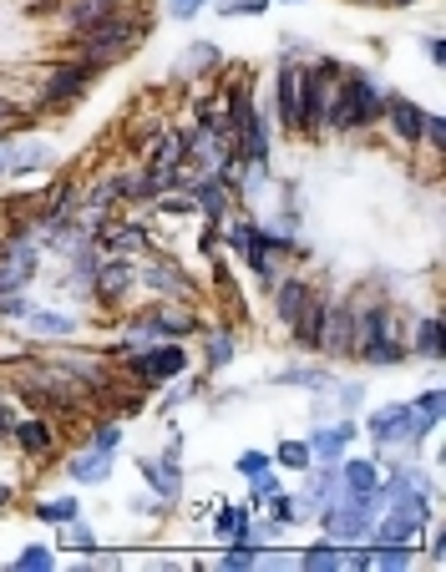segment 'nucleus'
Returning <instances> with one entry per match:
<instances>
[{
	"label": "nucleus",
	"mask_w": 446,
	"mask_h": 572,
	"mask_svg": "<svg viewBox=\"0 0 446 572\" xmlns=\"http://www.w3.org/2000/svg\"><path fill=\"white\" fill-rule=\"evenodd\" d=\"M381 112H386V92H381L370 76L340 71V81H330L325 127H335V132H360V127H370V122H381Z\"/></svg>",
	"instance_id": "f257e3e1"
},
{
	"label": "nucleus",
	"mask_w": 446,
	"mask_h": 572,
	"mask_svg": "<svg viewBox=\"0 0 446 572\" xmlns=\"http://www.w3.org/2000/svg\"><path fill=\"white\" fill-rule=\"evenodd\" d=\"M137 36H142V21H127V16H107V21H97V26H87V31H77V41H82V56L92 61V66H112L117 56H127L132 46H137Z\"/></svg>",
	"instance_id": "f03ea898"
},
{
	"label": "nucleus",
	"mask_w": 446,
	"mask_h": 572,
	"mask_svg": "<svg viewBox=\"0 0 446 572\" xmlns=\"http://www.w3.org/2000/svg\"><path fill=\"white\" fill-rule=\"evenodd\" d=\"M360 360H370V365H401L406 360V319L396 309L376 304V314H370V340H365Z\"/></svg>",
	"instance_id": "7ed1b4c3"
},
{
	"label": "nucleus",
	"mask_w": 446,
	"mask_h": 572,
	"mask_svg": "<svg viewBox=\"0 0 446 572\" xmlns=\"http://www.w3.org/2000/svg\"><path fill=\"white\" fill-rule=\"evenodd\" d=\"M122 365L137 375V380H147V385H163V380H178L183 370H188V355H183V345L178 340H168V345H153V350H122Z\"/></svg>",
	"instance_id": "20e7f679"
},
{
	"label": "nucleus",
	"mask_w": 446,
	"mask_h": 572,
	"mask_svg": "<svg viewBox=\"0 0 446 572\" xmlns=\"http://www.w3.org/2000/svg\"><path fill=\"white\" fill-rule=\"evenodd\" d=\"M97 71H102V66H92L87 56H82V61H66V66H56V71L41 81V102H46V107H71L77 97H87V92H92Z\"/></svg>",
	"instance_id": "39448f33"
},
{
	"label": "nucleus",
	"mask_w": 446,
	"mask_h": 572,
	"mask_svg": "<svg viewBox=\"0 0 446 572\" xmlns=\"http://www.w3.org/2000/svg\"><path fill=\"white\" fill-rule=\"evenodd\" d=\"M391 502H396V512L376 527V537H381V542H406V547H411V542H416V532L431 522V502L416 492V486H406V492H401V497H391Z\"/></svg>",
	"instance_id": "423d86ee"
},
{
	"label": "nucleus",
	"mask_w": 446,
	"mask_h": 572,
	"mask_svg": "<svg viewBox=\"0 0 446 572\" xmlns=\"http://www.w3.org/2000/svg\"><path fill=\"white\" fill-rule=\"evenodd\" d=\"M340 76L335 61H320L315 71H300V132H325V97Z\"/></svg>",
	"instance_id": "0eeeda50"
},
{
	"label": "nucleus",
	"mask_w": 446,
	"mask_h": 572,
	"mask_svg": "<svg viewBox=\"0 0 446 572\" xmlns=\"http://www.w3.org/2000/svg\"><path fill=\"white\" fill-rule=\"evenodd\" d=\"M193 330H203L198 314H188V309H178V304H163V309H147L142 319H132V345H137V340H183V335H193ZM132 345H127V350H132Z\"/></svg>",
	"instance_id": "6e6552de"
},
{
	"label": "nucleus",
	"mask_w": 446,
	"mask_h": 572,
	"mask_svg": "<svg viewBox=\"0 0 446 572\" xmlns=\"http://www.w3.org/2000/svg\"><path fill=\"white\" fill-rule=\"evenodd\" d=\"M229 249L264 279V284H274V249H269V233L259 228V223H249V218H239V223H229Z\"/></svg>",
	"instance_id": "1a4fd4ad"
},
{
	"label": "nucleus",
	"mask_w": 446,
	"mask_h": 572,
	"mask_svg": "<svg viewBox=\"0 0 446 572\" xmlns=\"http://www.w3.org/2000/svg\"><path fill=\"white\" fill-rule=\"evenodd\" d=\"M137 289V264L132 259H112V264H97V299L107 304V309H117V304H127V294Z\"/></svg>",
	"instance_id": "9d476101"
},
{
	"label": "nucleus",
	"mask_w": 446,
	"mask_h": 572,
	"mask_svg": "<svg viewBox=\"0 0 446 572\" xmlns=\"http://www.w3.org/2000/svg\"><path fill=\"white\" fill-rule=\"evenodd\" d=\"M142 476L153 481V492L173 507L178 497H183V466H178V436L168 441V451H163V461H142Z\"/></svg>",
	"instance_id": "9b49d317"
},
{
	"label": "nucleus",
	"mask_w": 446,
	"mask_h": 572,
	"mask_svg": "<svg viewBox=\"0 0 446 572\" xmlns=\"http://www.w3.org/2000/svg\"><path fill=\"white\" fill-rule=\"evenodd\" d=\"M381 122H391V132L401 137V142H421V132H426V112L411 102V97H386V112H381Z\"/></svg>",
	"instance_id": "f8f14e48"
},
{
	"label": "nucleus",
	"mask_w": 446,
	"mask_h": 572,
	"mask_svg": "<svg viewBox=\"0 0 446 572\" xmlns=\"http://www.w3.org/2000/svg\"><path fill=\"white\" fill-rule=\"evenodd\" d=\"M355 441V426L350 421H340V426H320L305 446H310V461H325V466H335L340 456H345V446Z\"/></svg>",
	"instance_id": "ddd939ff"
},
{
	"label": "nucleus",
	"mask_w": 446,
	"mask_h": 572,
	"mask_svg": "<svg viewBox=\"0 0 446 572\" xmlns=\"http://www.w3.org/2000/svg\"><path fill=\"white\" fill-rule=\"evenodd\" d=\"M279 127L284 132H300V66H279Z\"/></svg>",
	"instance_id": "4468645a"
},
{
	"label": "nucleus",
	"mask_w": 446,
	"mask_h": 572,
	"mask_svg": "<svg viewBox=\"0 0 446 572\" xmlns=\"http://www.w3.org/2000/svg\"><path fill=\"white\" fill-rule=\"evenodd\" d=\"M137 284H147V289H153V294H168V299H188L183 269H178V264H163V259H153V264H142V269H137Z\"/></svg>",
	"instance_id": "2eb2a0df"
},
{
	"label": "nucleus",
	"mask_w": 446,
	"mask_h": 572,
	"mask_svg": "<svg viewBox=\"0 0 446 572\" xmlns=\"http://www.w3.org/2000/svg\"><path fill=\"white\" fill-rule=\"evenodd\" d=\"M188 203H193V208H203V213H208V223H218L223 213H229V183L208 173L203 183H193V188H188Z\"/></svg>",
	"instance_id": "dca6fc26"
},
{
	"label": "nucleus",
	"mask_w": 446,
	"mask_h": 572,
	"mask_svg": "<svg viewBox=\"0 0 446 572\" xmlns=\"http://www.w3.org/2000/svg\"><path fill=\"white\" fill-rule=\"evenodd\" d=\"M320 350H325V355H350V304H330V309H325Z\"/></svg>",
	"instance_id": "f3484780"
},
{
	"label": "nucleus",
	"mask_w": 446,
	"mask_h": 572,
	"mask_svg": "<svg viewBox=\"0 0 446 572\" xmlns=\"http://www.w3.org/2000/svg\"><path fill=\"white\" fill-rule=\"evenodd\" d=\"M325 309H330V304L310 294V299H305V309H300V319L289 324V335L300 340L305 350H320V330H325Z\"/></svg>",
	"instance_id": "a211bd4d"
},
{
	"label": "nucleus",
	"mask_w": 446,
	"mask_h": 572,
	"mask_svg": "<svg viewBox=\"0 0 446 572\" xmlns=\"http://www.w3.org/2000/svg\"><path fill=\"white\" fill-rule=\"evenodd\" d=\"M66 471H71V481L97 486V481H107V476H112V456H107V451H97V446H87V451H77V456L66 461Z\"/></svg>",
	"instance_id": "6ab92c4d"
},
{
	"label": "nucleus",
	"mask_w": 446,
	"mask_h": 572,
	"mask_svg": "<svg viewBox=\"0 0 446 572\" xmlns=\"http://www.w3.org/2000/svg\"><path fill=\"white\" fill-rule=\"evenodd\" d=\"M11 436H16V446H21L26 456H46V451L56 446V426L41 421V416H36V421H16Z\"/></svg>",
	"instance_id": "aec40b11"
},
{
	"label": "nucleus",
	"mask_w": 446,
	"mask_h": 572,
	"mask_svg": "<svg viewBox=\"0 0 446 572\" xmlns=\"http://www.w3.org/2000/svg\"><path fill=\"white\" fill-rule=\"evenodd\" d=\"M147 162H153V168H183L188 162V137L183 132H158L153 137V147H147Z\"/></svg>",
	"instance_id": "412c9836"
},
{
	"label": "nucleus",
	"mask_w": 446,
	"mask_h": 572,
	"mask_svg": "<svg viewBox=\"0 0 446 572\" xmlns=\"http://www.w3.org/2000/svg\"><path fill=\"white\" fill-rule=\"evenodd\" d=\"M411 355H421V360H441V355H446V324H441L436 314H426V319L416 324V335H411Z\"/></svg>",
	"instance_id": "4be33fe9"
},
{
	"label": "nucleus",
	"mask_w": 446,
	"mask_h": 572,
	"mask_svg": "<svg viewBox=\"0 0 446 572\" xmlns=\"http://www.w3.org/2000/svg\"><path fill=\"white\" fill-rule=\"evenodd\" d=\"M26 324H31V335H46V340H71L77 335V319H66L56 309H26Z\"/></svg>",
	"instance_id": "5701e85b"
},
{
	"label": "nucleus",
	"mask_w": 446,
	"mask_h": 572,
	"mask_svg": "<svg viewBox=\"0 0 446 572\" xmlns=\"http://www.w3.org/2000/svg\"><path fill=\"white\" fill-rule=\"evenodd\" d=\"M305 299H310V284H305V279H289V284H279V289H274V314L284 319V330H289L294 319H300Z\"/></svg>",
	"instance_id": "b1692460"
},
{
	"label": "nucleus",
	"mask_w": 446,
	"mask_h": 572,
	"mask_svg": "<svg viewBox=\"0 0 446 572\" xmlns=\"http://www.w3.org/2000/svg\"><path fill=\"white\" fill-rule=\"evenodd\" d=\"M112 11H117V0H71V11H66V21H71V31H87V26L107 21Z\"/></svg>",
	"instance_id": "393cba45"
},
{
	"label": "nucleus",
	"mask_w": 446,
	"mask_h": 572,
	"mask_svg": "<svg viewBox=\"0 0 446 572\" xmlns=\"http://www.w3.org/2000/svg\"><path fill=\"white\" fill-rule=\"evenodd\" d=\"M41 168H51V142H16L11 173H41Z\"/></svg>",
	"instance_id": "a878e982"
},
{
	"label": "nucleus",
	"mask_w": 446,
	"mask_h": 572,
	"mask_svg": "<svg viewBox=\"0 0 446 572\" xmlns=\"http://www.w3.org/2000/svg\"><path fill=\"white\" fill-rule=\"evenodd\" d=\"M213 66H218V46L193 41V46L183 51V61H178V76H203V71H213Z\"/></svg>",
	"instance_id": "bb28decb"
},
{
	"label": "nucleus",
	"mask_w": 446,
	"mask_h": 572,
	"mask_svg": "<svg viewBox=\"0 0 446 572\" xmlns=\"http://www.w3.org/2000/svg\"><path fill=\"white\" fill-rule=\"evenodd\" d=\"M203 360H208V370H223L234 360V335L229 330H208L203 335Z\"/></svg>",
	"instance_id": "cd10ccee"
},
{
	"label": "nucleus",
	"mask_w": 446,
	"mask_h": 572,
	"mask_svg": "<svg viewBox=\"0 0 446 572\" xmlns=\"http://www.w3.org/2000/svg\"><path fill=\"white\" fill-rule=\"evenodd\" d=\"M300 567H305V572H335V567H345V542H330V547H310Z\"/></svg>",
	"instance_id": "c85d7f7f"
},
{
	"label": "nucleus",
	"mask_w": 446,
	"mask_h": 572,
	"mask_svg": "<svg viewBox=\"0 0 446 572\" xmlns=\"http://www.w3.org/2000/svg\"><path fill=\"white\" fill-rule=\"evenodd\" d=\"M107 249H142V243H147V228L142 223H117V228H107Z\"/></svg>",
	"instance_id": "c756f323"
},
{
	"label": "nucleus",
	"mask_w": 446,
	"mask_h": 572,
	"mask_svg": "<svg viewBox=\"0 0 446 572\" xmlns=\"http://www.w3.org/2000/svg\"><path fill=\"white\" fill-rule=\"evenodd\" d=\"M401 411H406V405H386V411L370 416V436H376L381 446H391V436H396V426H401Z\"/></svg>",
	"instance_id": "7c9ffc66"
},
{
	"label": "nucleus",
	"mask_w": 446,
	"mask_h": 572,
	"mask_svg": "<svg viewBox=\"0 0 446 572\" xmlns=\"http://www.w3.org/2000/svg\"><path fill=\"white\" fill-rule=\"evenodd\" d=\"M16 572H51L56 567V552L51 547H21V557L11 562Z\"/></svg>",
	"instance_id": "2f4dec72"
},
{
	"label": "nucleus",
	"mask_w": 446,
	"mask_h": 572,
	"mask_svg": "<svg viewBox=\"0 0 446 572\" xmlns=\"http://www.w3.org/2000/svg\"><path fill=\"white\" fill-rule=\"evenodd\" d=\"M36 517H41V522H51V527H66L71 517H77V502H71V497H51V502H41V507H36Z\"/></svg>",
	"instance_id": "473e14b6"
},
{
	"label": "nucleus",
	"mask_w": 446,
	"mask_h": 572,
	"mask_svg": "<svg viewBox=\"0 0 446 572\" xmlns=\"http://www.w3.org/2000/svg\"><path fill=\"white\" fill-rule=\"evenodd\" d=\"M259 562V547H249V542H239V547H229V552H223V572H244V567H254Z\"/></svg>",
	"instance_id": "72a5a7b5"
},
{
	"label": "nucleus",
	"mask_w": 446,
	"mask_h": 572,
	"mask_svg": "<svg viewBox=\"0 0 446 572\" xmlns=\"http://www.w3.org/2000/svg\"><path fill=\"white\" fill-rule=\"evenodd\" d=\"M274 461L289 466V471H300V466H310V446H305V441H284V446L274 451Z\"/></svg>",
	"instance_id": "f704fd0d"
},
{
	"label": "nucleus",
	"mask_w": 446,
	"mask_h": 572,
	"mask_svg": "<svg viewBox=\"0 0 446 572\" xmlns=\"http://www.w3.org/2000/svg\"><path fill=\"white\" fill-rule=\"evenodd\" d=\"M279 380H284V385H310V390H325V385H335V380H330V370H284Z\"/></svg>",
	"instance_id": "c9c22d12"
},
{
	"label": "nucleus",
	"mask_w": 446,
	"mask_h": 572,
	"mask_svg": "<svg viewBox=\"0 0 446 572\" xmlns=\"http://www.w3.org/2000/svg\"><path fill=\"white\" fill-rule=\"evenodd\" d=\"M218 6V16H259V11H269V0H213Z\"/></svg>",
	"instance_id": "e433bc0d"
},
{
	"label": "nucleus",
	"mask_w": 446,
	"mask_h": 572,
	"mask_svg": "<svg viewBox=\"0 0 446 572\" xmlns=\"http://www.w3.org/2000/svg\"><path fill=\"white\" fill-rule=\"evenodd\" d=\"M274 502V527H294V522H300V502H294V497H269Z\"/></svg>",
	"instance_id": "4c0bfd02"
},
{
	"label": "nucleus",
	"mask_w": 446,
	"mask_h": 572,
	"mask_svg": "<svg viewBox=\"0 0 446 572\" xmlns=\"http://www.w3.org/2000/svg\"><path fill=\"white\" fill-rule=\"evenodd\" d=\"M416 411H421V416L436 426V421H441V411H446V395H441V390H426V395L416 400Z\"/></svg>",
	"instance_id": "58836bf2"
},
{
	"label": "nucleus",
	"mask_w": 446,
	"mask_h": 572,
	"mask_svg": "<svg viewBox=\"0 0 446 572\" xmlns=\"http://www.w3.org/2000/svg\"><path fill=\"white\" fill-rule=\"evenodd\" d=\"M66 547H77V552H92V547H97L92 527H77V517H71V522H66Z\"/></svg>",
	"instance_id": "ea45409f"
},
{
	"label": "nucleus",
	"mask_w": 446,
	"mask_h": 572,
	"mask_svg": "<svg viewBox=\"0 0 446 572\" xmlns=\"http://www.w3.org/2000/svg\"><path fill=\"white\" fill-rule=\"evenodd\" d=\"M117 441H122V426H117V421H107V426H97V431H92V446H97V451H107V456L117 451Z\"/></svg>",
	"instance_id": "a19ab883"
},
{
	"label": "nucleus",
	"mask_w": 446,
	"mask_h": 572,
	"mask_svg": "<svg viewBox=\"0 0 446 572\" xmlns=\"http://www.w3.org/2000/svg\"><path fill=\"white\" fill-rule=\"evenodd\" d=\"M203 6H208V0H168V16H173V21H193Z\"/></svg>",
	"instance_id": "79ce46f5"
},
{
	"label": "nucleus",
	"mask_w": 446,
	"mask_h": 572,
	"mask_svg": "<svg viewBox=\"0 0 446 572\" xmlns=\"http://www.w3.org/2000/svg\"><path fill=\"white\" fill-rule=\"evenodd\" d=\"M274 492H279V476H274V471H259V476H254V502H269Z\"/></svg>",
	"instance_id": "37998d69"
},
{
	"label": "nucleus",
	"mask_w": 446,
	"mask_h": 572,
	"mask_svg": "<svg viewBox=\"0 0 446 572\" xmlns=\"http://www.w3.org/2000/svg\"><path fill=\"white\" fill-rule=\"evenodd\" d=\"M421 137H431L436 147H446V117L441 112H426V132Z\"/></svg>",
	"instance_id": "c03bdc74"
},
{
	"label": "nucleus",
	"mask_w": 446,
	"mask_h": 572,
	"mask_svg": "<svg viewBox=\"0 0 446 572\" xmlns=\"http://www.w3.org/2000/svg\"><path fill=\"white\" fill-rule=\"evenodd\" d=\"M239 471H244V476H259V471H269V456H259V451H244V456H239Z\"/></svg>",
	"instance_id": "a18cd8bd"
},
{
	"label": "nucleus",
	"mask_w": 446,
	"mask_h": 572,
	"mask_svg": "<svg viewBox=\"0 0 446 572\" xmlns=\"http://www.w3.org/2000/svg\"><path fill=\"white\" fill-rule=\"evenodd\" d=\"M11 162H16V137H0V178L11 173Z\"/></svg>",
	"instance_id": "49530a36"
},
{
	"label": "nucleus",
	"mask_w": 446,
	"mask_h": 572,
	"mask_svg": "<svg viewBox=\"0 0 446 572\" xmlns=\"http://www.w3.org/2000/svg\"><path fill=\"white\" fill-rule=\"evenodd\" d=\"M218 238H223V233L208 223V228H203V238H198V249H203V254H213V249H218Z\"/></svg>",
	"instance_id": "de8ad7c7"
},
{
	"label": "nucleus",
	"mask_w": 446,
	"mask_h": 572,
	"mask_svg": "<svg viewBox=\"0 0 446 572\" xmlns=\"http://www.w3.org/2000/svg\"><path fill=\"white\" fill-rule=\"evenodd\" d=\"M340 405H345V411H355V405H360V385H340Z\"/></svg>",
	"instance_id": "09e8293b"
},
{
	"label": "nucleus",
	"mask_w": 446,
	"mask_h": 572,
	"mask_svg": "<svg viewBox=\"0 0 446 572\" xmlns=\"http://www.w3.org/2000/svg\"><path fill=\"white\" fill-rule=\"evenodd\" d=\"M11 426H16V416H11V405H6V400H0V441H6V436H11Z\"/></svg>",
	"instance_id": "8fccbe9b"
},
{
	"label": "nucleus",
	"mask_w": 446,
	"mask_h": 572,
	"mask_svg": "<svg viewBox=\"0 0 446 572\" xmlns=\"http://www.w3.org/2000/svg\"><path fill=\"white\" fill-rule=\"evenodd\" d=\"M426 56L441 66V61H446V41H441V36H431V41H426Z\"/></svg>",
	"instance_id": "3c124183"
},
{
	"label": "nucleus",
	"mask_w": 446,
	"mask_h": 572,
	"mask_svg": "<svg viewBox=\"0 0 446 572\" xmlns=\"http://www.w3.org/2000/svg\"><path fill=\"white\" fill-rule=\"evenodd\" d=\"M11 497H16V492H11V486H6V481H0V507H11Z\"/></svg>",
	"instance_id": "603ef678"
},
{
	"label": "nucleus",
	"mask_w": 446,
	"mask_h": 572,
	"mask_svg": "<svg viewBox=\"0 0 446 572\" xmlns=\"http://www.w3.org/2000/svg\"><path fill=\"white\" fill-rule=\"evenodd\" d=\"M396 6H416V0H396Z\"/></svg>",
	"instance_id": "864d4df0"
},
{
	"label": "nucleus",
	"mask_w": 446,
	"mask_h": 572,
	"mask_svg": "<svg viewBox=\"0 0 446 572\" xmlns=\"http://www.w3.org/2000/svg\"><path fill=\"white\" fill-rule=\"evenodd\" d=\"M0 324H6V314H0Z\"/></svg>",
	"instance_id": "5fc2aeb1"
},
{
	"label": "nucleus",
	"mask_w": 446,
	"mask_h": 572,
	"mask_svg": "<svg viewBox=\"0 0 446 572\" xmlns=\"http://www.w3.org/2000/svg\"><path fill=\"white\" fill-rule=\"evenodd\" d=\"M284 6H289V0H284Z\"/></svg>",
	"instance_id": "6e6d98bb"
}]
</instances>
